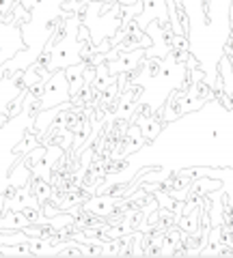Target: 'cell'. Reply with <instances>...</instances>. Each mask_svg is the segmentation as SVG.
<instances>
[{
    "instance_id": "3",
    "label": "cell",
    "mask_w": 233,
    "mask_h": 258,
    "mask_svg": "<svg viewBox=\"0 0 233 258\" xmlns=\"http://www.w3.org/2000/svg\"><path fill=\"white\" fill-rule=\"evenodd\" d=\"M158 74H160V60H151L149 62V76L156 78Z\"/></svg>"
},
{
    "instance_id": "5",
    "label": "cell",
    "mask_w": 233,
    "mask_h": 258,
    "mask_svg": "<svg viewBox=\"0 0 233 258\" xmlns=\"http://www.w3.org/2000/svg\"><path fill=\"white\" fill-rule=\"evenodd\" d=\"M3 185H5V176L0 174V191H3Z\"/></svg>"
},
{
    "instance_id": "4",
    "label": "cell",
    "mask_w": 233,
    "mask_h": 258,
    "mask_svg": "<svg viewBox=\"0 0 233 258\" xmlns=\"http://www.w3.org/2000/svg\"><path fill=\"white\" fill-rule=\"evenodd\" d=\"M138 0H121V5H136Z\"/></svg>"
},
{
    "instance_id": "1",
    "label": "cell",
    "mask_w": 233,
    "mask_h": 258,
    "mask_svg": "<svg viewBox=\"0 0 233 258\" xmlns=\"http://www.w3.org/2000/svg\"><path fill=\"white\" fill-rule=\"evenodd\" d=\"M179 228L181 230H186V232H190V235H197L199 232V220H197V213L192 215V211L190 213H186V217L179 222Z\"/></svg>"
},
{
    "instance_id": "2",
    "label": "cell",
    "mask_w": 233,
    "mask_h": 258,
    "mask_svg": "<svg viewBox=\"0 0 233 258\" xmlns=\"http://www.w3.org/2000/svg\"><path fill=\"white\" fill-rule=\"evenodd\" d=\"M195 97L197 99H210V97H214L212 95V86H207L205 82L195 84Z\"/></svg>"
}]
</instances>
